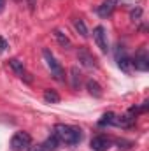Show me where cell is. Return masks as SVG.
<instances>
[{"label": "cell", "instance_id": "1", "mask_svg": "<svg viewBox=\"0 0 149 151\" xmlns=\"http://www.w3.org/2000/svg\"><path fill=\"white\" fill-rule=\"evenodd\" d=\"M54 135L58 137L60 142H65L67 146H77L82 141L81 128L72 127V125H65V123H58L54 127Z\"/></svg>", "mask_w": 149, "mask_h": 151}, {"label": "cell", "instance_id": "2", "mask_svg": "<svg viewBox=\"0 0 149 151\" xmlns=\"http://www.w3.org/2000/svg\"><path fill=\"white\" fill-rule=\"evenodd\" d=\"M42 56H44V60H46V65H47L49 70H51V76H53L56 81L63 83V81H65V72H63L62 65L56 62V58L53 56V53H51L49 49H44V51H42Z\"/></svg>", "mask_w": 149, "mask_h": 151}, {"label": "cell", "instance_id": "3", "mask_svg": "<svg viewBox=\"0 0 149 151\" xmlns=\"http://www.w3.org/2000/svg\"><path fill=\"white\" fill-rule=\"evenodd\" d=\"M32 144V137L27 132H16L11 139V150L12 151H27Z\"/></svg>", "mask_w": 149, "mask_h": 151}, {"label": "cell", "instance_id": "4", "mask_svg": "<svg viewBox=\"0 0 149 151\" xmlns=\"http://www.w3.org/2000/svg\"><path fill=\"white\" fill-rule=\"evenodd\" d=\"M132 67H135L140 72H148L149 70V55L146 51V47H140L135 53V58L132 60Z\"/></svg>", "mask_w": 149, "mask_h": 151}, {"label": "cell", "instance_id": "5", "mask_svg": "<svg viewBox=\"0 0 149 151\" xmlns=\"http://www.w3.org/2000/svg\"><path fill=\"white\" fill-rule=\"evenodd\" d=\"M116 62H117V67L123 70V72H130L132 70V58L126 55V49L123 46H117L116 47Z\"/></svg>", "mask_w": 149, "mask_h": 151}, {"label": "cell", "instance_id": "6", "mask_svg": "<svg viewBox=\"0 0 149 151\" xmlns=\"http://www.w3.org/2000/svg\"><path fill=\"white\" fill-rule=\"evenodd\" d=\"M93 39H95V42H97V46L100 47V51H102V53H107V51H109L107 32H105V28H104L102 25L95 27V30H93Z\"/></svg>", "mask_w": 149, "mask_h": 151}, {"label": "cell", "instance_id": "7", "mask_svg": "<svg viewBox=\"0 0 149 151\" xmlns=\"http://www.w3.org/2000/svg\"><path fill=\"white\" fill-rule=\"evenodd\" d=\"M77 60H79V63L82 65V67H86V69H95L98 63H97V58L86 49V47H79V51H77Z\"/></svg>", "mask_w": 149, "mask_h": 151}, {"label": "cell", "instance_id": "8", "mask_svg": "<svg viewBox=\"0 0 149 151\" xmlns=\"http://www.w3.org/2000/svg\"><path fill=\"white\" fill-rule=\"evenodd\" d=\"M111 148V141L105 135H97L91 139V150L93 151H107Z\"/></svg>", "mask_w": 149, "mask_h": 151}, {"label": "cell", "instance_id": "9", "mask_svg": "<svg viewBox=\"0 0 149 151\" xmlns=\"http://www.w3.org/2000/svg\"><path fill=\"white\" fill-rule=\"evenodd\" d=\"M116 5H117V0H105V2H102V5H98L97 12H98L100 18H109L114 12Z\"/></svg>", "mask_w": 149, "mask_h": 151}, {"label": "cell", "instance_id": "10", "mask_svg": "<svg viewBox=\"0 0 149 151\" xmlns=\"http://www.w3.org/2000/svg\"><path fill=\"white\" fill-rule=\"evenodd\" d=\"M9 67L12 69V72L16 76H19L21 79H27L28 83H30V77L27 74V70H25V65H23V62H19L18 58H12V60H9Z\"/></svg>", "mask_w": 149, "mask_h": 151}, {"label": "cell", "instance_id": "11", "mask_svg": "<svg viewBox=\"0 0 149 151\" xmlns=\"http://www.w3.org/2000/svg\"><path fill=\"white\" fill-rule=\"evenodd\" d=\"M86 90L90 91V95H93V97H97V99H100V97L104 95L102 86H100L95 79H88V81H86Z\"/></svg>", "mask_w": 149, "mask_h": 151}, {"label": "cell", "instance_id": "12", "mask_svg": "<svg viewBox=\"0 0 149 151\" xmlns=\"http://www.w3.org/2000/svg\"><path fill=\"white\" fill-rule=\"evenodd\" d=\"M133 116L132 114H123V116H116L114 118V127H123V128H130L133 125Z\"/></svg>", "mask_w": 149, "mask_h": 151}, {"label": "cell", "instance_id": "13", "mask_svg": "<svg viewBox=\"0 0 149 151\" xmlns=\"http://www.w3.org/2000/svg\"><path fill=\"white\" fill-rule=\"evenodd\" d=\"M53 34H54V39L58 40V44H60L62 47H65V49H70V47H72V42H70V39L67 37V35H65L62 30H58V28H56Z\"/></svg>", "mask_w": 149, "mask_h": 151}, {"label": "cell", "instance_id": "14", "mask_svg": "<svg viewBox=\"0 0 149 151\" xmlns=\"http://www.w3.org/2000/svg\"><path fill=\"white\" fill-rule=\"evenodd\" d=\"M44 100L47 104H58L60 102V95L54 90H44Z\"/></svg>", "mask_w": 149, "mask_h": 151}, {"label": "cell", "instance_id": "15", "mask_svg": "<svg viewBox=\"0 0 149 151\" xmlns=\"http://www.w3.org/2000/svg\"><path fill=\"white\" fill-rule=\"evenodd\" d=\"M70 83H72V88L74 90H79V86H81V72H79L77 67H72L70 69Z\"/></svg>", "mask_w": 149, "mask_h": 151}, {"label": "cell", "instance_id": "16", "mask_svg": "<svg viewBox=\"0 0 149 151\" xmlns=\"http://www.w3.org/2000/svg\"><path fill=\"white\" fill-rule=\"evenodd\" d=\"M58 144H60V141H58V137L53 134L49 139H46V142H44V148H46V150H49V151H54L56 148H58Z\"/></svg>", "mask_w": 149, "mask_h": 151}, {"label": "cell", "instance_id": "17", "mask_svg": "<svg viewBox=\"0 0 149 151\" xmlns=\"http://www.w3.org/2000/svg\"><path fill=\"white\" fill-rule=\"evenodd\" d=\"M114 118H116V114L114 113H105L104 116H102V119L98 121V125L100 127H111V125H114Z\"/></svg>", "mask_w": 149, "mask_h": 151}, {"label": "cell", "instance_id": "18", "mask_svg": "<svg viewBox=\"0 0 149 151\" xmlns=\"http://www.w3.org/2000/svg\"><path fill=\"white\" fill-rule=\"evenodd\" d=\"M74 27H75V30L79 32V35H81V37H88V28H86V25H84V21H82V19H75Z\"/></svg>", "mask_w": 149, "mask_h": 151}, {"label": "cell", "instance_id": "19", "mask_svg": "<svg viewBox=\"0 0 149 151\" xmlns=\"http://www.w3.org/2000/svg\"><path fill=\"white\" fill-rule=\"evenodd\" d=\"M140 16H142V9H140V7H137L135 11H132V12H130V18H132L133 21H139V19H140Z\"/></svg>", "mask_w": 149, "mask_h": 151}, {"label": "cell", "instance_id": "20", "mask_svg": "<svg viewBox=\"0 0 149 151\" xmlns=\"http://www.w3.org/2000/svg\"><path fill=\"white\" fill-rule=\"evenodd\" d=\"M27 5H28L30 12H34L35 11V5H37V0H27Z\"/></svg>", "mask_w": 149, "mask_h": 151}, {"label": "cell", "instance_id": "21", "mask_svg": "<svg viewBox=\"0 0 149 151\" xmlns=\"http://www.w3.org/2000/svg\"><path fill=\"white\" fill-rule=\"evenodd\" d=\"M5 47H7V42H5V39L0 37V53H2V51H5Z\"/></svg>", "mask_w": 149, "mask_h": 151}, {"label": "cell", "instance_id": "22", "mask_svg": "<svg viewBox=\"0 0 149 151\" xmlns=\"http://www.w3.org/2000/svg\"><path fill=\"white\" fill-rule=\"evenodd\" d=\"M4 5H5V0H0V11L4 9Z\"/></svg>", "mask_w": 149, "mask_h": 151}, {"label": "cell", "instance_id": "23", "mask_svg": "<svg viewBox=\"0 0 149 151\" xmlns=\"http://www.w3.org/2000/svg\"><path fill=\"white\" fill-rule=\"evenodd\" d=\"M35 151H42V150H35Z\"/></svg>", "mask_w": 149, "mask_h": 151}]
</instances>
